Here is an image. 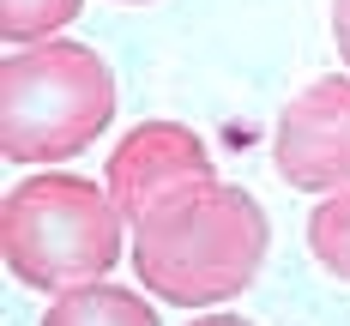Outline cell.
<instances>
[{
    "label": "cell",
    "mask_w": 350,
    "mask_h": 326,
    "mask_svg": "<svg viewBox=\"0 0 350 326\" xmlns=\"http://www.w3.org/2000/svg\"><path fill=\"white\" fill-rule=\"evenodd\" d=\"M308 248L332 278L350 284V187L320 193V206L308 212Z\"/></svg>",
    "instance_id": "52a82bcc"
},
{
    "label": "cell",
    "mask_w": 350,
    "mask_h": 326,
    "mask_svg": "<svg viewBox=\"0 0 350 326\" xmlns=\"http://www.w3.org/2000/svg\"><path fill=\"white\" fill-rule=\"evenodd\" d=\"M121 223L127 217L109 187L67 169H36L0 206V254L18 284L61 296L121 266Z\"/></svg>",
    "instance_id": "7a4b0ae2"
},
{
    "label": "cell",
    "mask_w": 350,
    "mask_h": 326,
    "mask_svg": "<svg viewBox=\"0 0 350 326\" xmlns=\"http://www.w3.org/2000/svg\"><path fill=\"white\" fill-rule=\"evenodd\" d=\"M115 121V79L103 55L49 36L25 42L0 67V145L6 163H67Z\"/></svg>",
    "instance_id": "3957f363"
},
{
    "label": "cell",
    "mask_w": 350,
    "mask_h": 326,
    "mask_svg": "<svg viewBox=\"0 0 350 326\" xmlns=\"http://www.w3.org/2000/svg\"><path fill=\"white\" fill-rule=\"evenodd\" d=\"M79 6H85V0H0V31H6L12 49H25V42H49L61 25L79 18Z\"/></svg>",
    "instance_id": "ba28073f"
},
{
    "label": "cell",
    "mask_w": 350,
    "mask_h": 326,
    "mask_svg": "<svg viewBox=\"0 0 350 326\" xmlns=\"http://www.w3.org/2000/svg\"><path fill=\"white\" fill-rule=\"evenodd\" d=\"M272 248L260 200L236 181H187L133 223V272L157 302L217 308L242 296Z\"/></svg>",
    "instance_id": "6da1fadb"
},
{
    "label": "cell",
    "mask_w": 350,
    "mask_h": 326,
    "mask_svg": "<svg viewBox=\"0 0 350 326\" xmlns=\"http://www.w3.org/2000/svg\"><path fill=\"white\" fill-rule=\"evenodd\" d=\"M193 326H254V321H242V314H206V321H193Z\"/></svg>",
    "instance_id": "30bf717a"
},
{
    "label": "cell",
    "mask_w": 350,
    "mask_h": 326,
    "mask_svg": "<svg viewBox=\"0 0 350 326\" xmlns=\"http://www.w3.org/2000/svg\"><path fill=\"white\" fill-rule=\"evenodd\" d=\"M332 42H338V55L350 67V0H332Z\"/></svg>",
    "instance_id": "9c48e42d"
},
{
    "label": "cell",
    "mask_w": 350,
    "mask_h": 326,
    "mask_svg": "<svg viewBox=\"0 0 350 326\" xmlns=\"http://www.w3.org/2000/svg\"><path fill=\"white\" fill-rule=\"evenodd\" d=\"M42 326H157V308L133 296L127 284H79V290H61L49 308H42Z\"/></svg>",
    "instance_id": "8992f818"
},
{
    "label": "cell",
    "mask_w": 350,
    "mask_h": 326,
    "mask_svg": "<svg viewBox=\"0 0 350 326\" xmlns=\"http://www.w3.org/2000/svg\"><path fill=\"white\" fill-rule=\"evenodd\" d=\"M272 163L302 193L350 187V79L326 72L308 91H296L272 133Z\"/></svg>",
    "instance_id": "277c9868"
},
{
    "label": "cell",
    "mask_w": 350,
    "mask_h": 326,
    "mask_svg": "<svg viewBox=\"0 0 350 326\" xmlns=\"http://www.w3.org/2000/svg\"><path fill=\"white\" fill-rule=\"evenodd\" d=\"M206 176H211V151L193 127H181V121H145V127H133L127 139L109 151L103 187H109V200L121 206V217L139 223L163 193L187 187V181H206Z\"/></svg>",
    "instance_id": "5b68a950"
}]
</instances>
